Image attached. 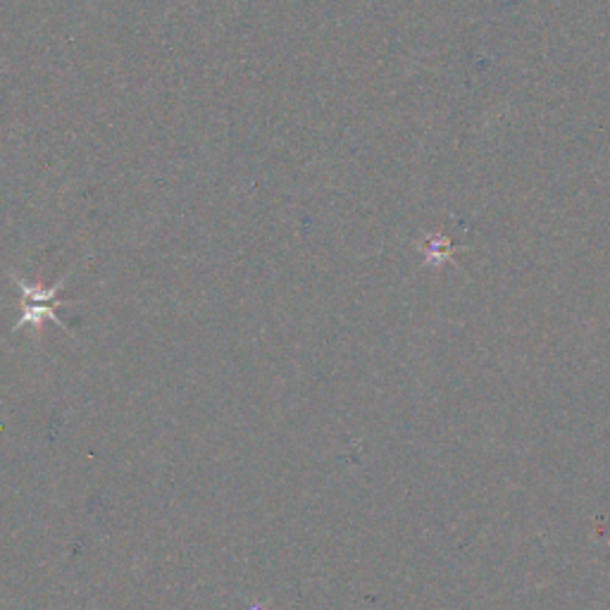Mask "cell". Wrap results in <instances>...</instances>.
<instances>
[{
	"label": "cell",
	"instance_id": "obj_1",
	"mask_svg": "<svg viewBox=\"0 0 610 610\" xmlns=\"http://www.w3.org/2000/svg\"><path fill=\"white\" fill-rule=\"evenodd\" d=\"M10 279H12V284L17 286V291H20V298H22V315H20V320H17L15 329L29 325V322L41 325L43 320H51V322H55V325L65 327L58 317V310H55V305H67L65 301H60L58 298L62 282L51 286V289H43V286H39V284H27L17 275H12Z\"/></svg>",
	"mask_w": 610,
	"mask_h": 610
}]
</instances>
